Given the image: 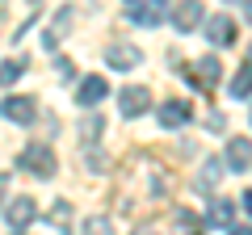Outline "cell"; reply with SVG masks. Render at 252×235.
<instances>
[{
  "instance_id": "obj_4",
  "label": "cell",
  "mask_w": 252,
  "mask_h": 235,
  "mask_svg": "<svg viewBox=\"0 0 252 235\" xmlns=\"http://www.w3.org/2000/svg\"><path fill=\"white\" fill-rule=\"evenodd\" d=\"M126 17L130 21H139V26H160L164 21V9L156 4V0H126Z\"/></svg>"
},
{
  "instance_id": "obj_13",
  "label": "cell",
  "mask_w": 252,
  "mask_h": 235,
  "mask_svg": "<svg viewBox=\"0 0 252 235\" xmlns=\"http://www.w3.org/2000/svg\"><path fill=\"white\" fill-rule=\"evenodd\" d=\"M206 214H210V223H215V227H231V218H235V206H231L227 198H215Z\"/></svg>"
},
{
  "instance_id": "obj_9",
  "label": "cell",
  "mask_w": 252,
  "mask_h": 235,
  "mask_svg": "<svg viewBox=\"0 0 252 235\" xmlns=\"http://www.w3.org/2000/svg\"><path fill=\"white\" fill-rule=\"evenodd\" d=\"M227 168L231 172L252 168V139H231V143H227Z\"/></svg>"
},
{
  "instance_id": "obj_18",
  "label": "cell",
  "mask_w": 252,
  "mask_h": 235,
  "mask_svg": "<svg viewBox=\"0 0 252 235\" xmlns=\"http://www.w3.org/2000/svg\"><path fill=\"white\" fill-rule=\"evenodd\" d=\"M177 227H181L185 235H202V218L189 214V210H177Z\"/></svg>"
},
{
  "instance_id": "obj_19",
  "label": "cell",
  "mask_w": 252,
  "mask_h": 235,
  "mask_svg": "<svg viewBox=\"0 0 252 235\" xmlns=\"http://www.w3.org/2000/svg\"><path fill=\"white\" fill-rule=\"evenodd\" d=\"M84 235H114V223L101 218V214H93V218H84Z\"/></svg>"
},
{
  "instance_id": "obj_17",
  "label": "cell",
  "mask_w": 252,
  "mask_h": 235,
  "mask_svg": "<svg viewBox=\"0 0 252 235\" xmlns=\"http://www.w3.org/2000/svg\"><path fill=\"white\" fill-rule=\"evenodd\" d=\"M223 176V164L219 160H206V168H202V176H198V185L202 189H215V181Z\"/></svg>"
},
{
  "instance_id": "obj_2",
  "label": "cell",
  "mask_w": 252,
  "mask_h": 235,
  "mask_svg": "<svg viewBox=\"0 0 252 235\" xmlns=\"http://www.w3.org/2000/svg\"><path fill=\"white\" fill-rule=\"evenodd\" d=\"M118 109H122V118H139L152 109V88H143V84H135V88H122L118 92Z\"/></svg>"
},
{
  "instance_id": "obj_12",
  "label": "cell",
  "mask_w": 252,
  "mask_h": 235,
  "mask_svg": "<svg viewBox=\"0 0 252 235\" xmlns=\"http://www.w3.org/2000/svg\"><path fill=\"white\" fill-rule=\"evenodd\" d=\"M51 223H55V231H59V235H72V202H55V206H51Z\"/></svg>"
},
{
  "instance_id": "obj_14",
  "label": "cell",
  "mask_w": 252,
  "mask_h": 235,
  "mask_svg": "<svg viewBox=\"0 0 252 235\" xmlns=\"http://www.w3.org/2000/svg\"><path fill=\"white\" fill-rule=\"evenodd\" d=\"M193 72H198V80L210 88V84H219V72H223V67H219L215 55H206V59H198V63H193Z\"/></svg>"
},
{
  "instance_id": "obj_10",
  "label": "cell",
  "mask_w": 252,
  "mask_h": 235,
  "mask_svg": "<svg viewBox=\"0 0 252 235\" xmlns=\"http://www.w3.org/2000/svg\"><path fill=\"white\" fill-rule=\"evenodd\" d=\"M198 21H202V0H185V4H177V9H172V26H177L181 34H189Z\"/></svg>"
},
{
  "instance_id": "obj_20",
  "label": "cell",
  "mask_w": 252,
  "mask_h": 235,
  "mask_svg": "<svg viewBox=\"0 0 252 235\" xmlns=\"http://www.w3.org/2000/svg\"><path fill=\"white\" fill-rule=\"evenodd\" d=\"M55 72H59V80H72L76 67H72V59H55Z\"/></svg>"
},
{
  "instance_id": "obj_7",
  "label": "cell",
  "mask_w": 252,
  "mask_h": 235,
  "mask_svg": "<svg viewBox=\"0 0 252 235\" xmlns=\"http://www.w3.org/2000/svg\"><path fill=\"white\" fill-rule=\"evenodd\" d=\"M189 114H193V109H189V101H177V97H172V101H164V105L160 109H156V118H160V126H185V122H189Z\"/></svg>"
},
{
  "instance_id": "obj_15",
  "label": "cell",
  "mask_w": 252,
  "mask_h": 235,
  "mask_svg": "<svg viewBox=\"0 0 252 235\" xmlns=\"http://www.w3.org/2000/svg\"><path fill=\"white\" fill-rule=\"evenodd\" d=\"M26 67H30L26 55H17V59H4V63H0V84H13L17 76H26Z\"/></svg>"
},
{
  "instance_id": "obj_24",
  "label": "cell",
  "mask_w": 252,
  "mask_h": 235,
  "mask_svg": "<svg viewBox=\"0 0 252 235\" xmlns=\"http://www.w3.org/2000/svg\"><path fill=\"white\" fill-rule=\"evenodd\" d=\"M244 13H248V21H252V0H248V4H244Z\"/></svg>"
},
{
  "instance_id": "obj_3",
  "label": "cell",
  "mask_w": 252,
  "mask_h": 235,
  "mask_svg": "<svg viewBox=\"0 0 252 235\" xmlns=\"http://www.w3.org/2000/svg\"><path fill=\"white\" fill-rule=\"evenodd\" d=\"M0 118L30 126V122L38 118V101H34V97H4V101H0Z\"/></svg>"
},
{
  "instance_id": "obj_23",
  "label": "cell",
  "mask_w": 252,
  "mask_h": 235,
  "mask_svg": "<svg viewBox=\"0 0 252 235\" xmlns=\"http://www.w3.org/2000/svg\"><path fill=\"white\" fill-rule=\"evenodd\" d=\"M231 235H252V227H231Z\"/></svg>"
},
{
  "instance_id": "obj_21",
  "label": "cell",
  "mask_w": 252,
  "mask_h": 235,
  "mask_svg": "<svg viewBox=\"0 0 252 235\" xmlns=\"http://www.w3.org/2000/svg\"><path fill=\"white\" fill-rule=\"evenodd\" d=\"M4 193H9V172H0V202H4Z\"/></svg>"
},
{
  "instance_id": "obj_25",
  "label": "cell",
  "mask_w": 252,
  "mask_h": 235,
  "mask_svg": "<svg viewBox=\"0 0 252 235\" xmlns=\"http://www.w3.org/2000/svg\"><path fill=\"white\" fill-rule=\"evenodd\" d=\"M135 235H156V231H147V227H139V231H135Z\"/></svg>"
},
{
  "instance_id": "obj_5",
  "label": "cell",
  "mask_w": 252,
  "mask_h": 235,
  "mask_svg": "<svg viewBox=\"0 0 252 235\" xmlns=\"http://www.w3.org/2000/svg\"><path fill=\"white\" fill-rule=\"evenodd\" d=\"M109 67H118V72H130V67H139V59H143V51H139L135 42H114L105 51Z\"/></svg>"
},
{
  "instance_id": "obj_6",
  "label": "cell",
  "mask_w": 252,
  "mask_h": 235,
  "mask_svg": "<svg viewBox=\"0 0 252 235\" xmlns=\"http://www.w3.org/2000/svg\"><path fill=\"white\" fill-rule=\"evenodd\" d=\"M206 42H215V46H231L235 42V21L227 17V13H219V17L206 21Z\"/></svg>"
},
{
  "instance_id": "obj_22",
  "label": "cell",
  "mask_w": 252,
  "mask_h": 235,
  "mask_svg": "<svg viewBox=\"0 0 252 235\" xmlns=\"http://www.w3.org/2000/svg\"><path fill=\"white\" fill-rule=\"evenodd\" d=\"M244 210L252 214V189H244Z\"/></svg>"
},
{
  "instance_id": "obj_16",
  "label": "cell",
  "mask_w": 252,
  "mask_h": 235,
  "mask_svg": "<svg viewBox=\"0 0 252 235\" xmlns=\"http://www.w3.org/2000/svg\"><path fill=\"white\" fill-rule=\"evenodd\" d=\"M231 97H252V59L235 72V80H231Z\"/></svg>"
},
{
  "instance_id": "obj_1",
  "label": "cell",
  "mask_w": 252,
  "mask_h": 235,
  "mask_svg": "<svg viewBox=\"0 0 252 235\" xmlns=\"http://www.w3.org/2000/svg\"><path fill=\"white\" fill-rule=\"evenodd\" d=\"M17 164L26 172H34V176H55V164H59V160H55L51 143H30L26 151L17 155Z\"/></svg>"
},
{
  "instance_id": "obj_8",
  "label": "cell",
  "mask_w": 252,
  "mask_h": 235,
  "mask_svg": "<svg viewBox=\"0 0 252 235\" xmlns=\"http://www.w3.org/2000/svg\"><path fill=\"white\" fill-rule=\"evenodd\" d=\"M4 214H9V227H13V231H21V227H30V223L38 218V206H34V198H17V202H9Z\"/></svg>"
},
{
  "instance_id": "obj_11",
  "label": "cell",
  "mask_w": 252,
  "mask_h": 235,
  "mask_svg": "<svg viewBox=\"0 0 252 235\" xmlns=\"http://www.w3.org/2000/svg\"><path fill=\"white\" fill-rule=\"evenodd\" d=\"M105 97H109V84L101 80V76H89V80L76 88V101H80V105H97V101H105Z\"/></svg>"
}]
</instances>
